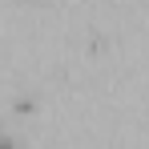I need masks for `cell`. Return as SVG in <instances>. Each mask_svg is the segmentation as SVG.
<instances>
[{
  "mask_svg": "<svg viewBox=\"0 0 149 149\" xmlns=\"http://www.w3.org/2000/svg\"><path fill=\"white\" fill-rule=\"evenodd\" d=\"M0 149H12V141H0Z\"/></svg>",
  "mask_w": 149,
  "mask_h": 149,
  "instance_id": "obj_1",
  "label": "cell"
}]
</instances>
